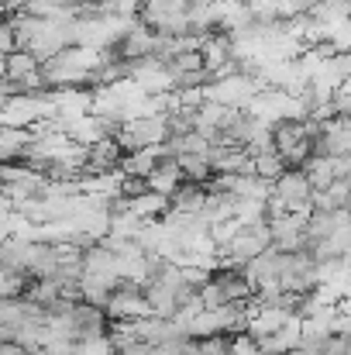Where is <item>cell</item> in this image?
Segmentation results:
<instances>
[{
	"mask_svg": "<svg viewBox=\"0 0 351 355\" xmlns=\"http://www.w3.org/2000/svg\"><path fill=\"white\" fill-rule=\"evenodd\" d=\"M248 114L262 124H279V121H307V111L296 97H289L286 90H258V97L244 107Z\"/></svg>",
	"mask_w": 351,
	"mask_h": 355,
	"instance_id": "cell-2",
	"label": "cell"
},
{
	"mask_svg": "<svg viewBox=\"0 0 351 355\" xmlns=\"http://www.w3.org/2000/svg\"><path fill=\"white\" fill-rule=\"evenodd\" d=\"M120 197H127V200H138V197H145L148 193V180H138V176H124L120 180V190H117Z\"/></svg>",
	"mask_w": 351,
	"mask_h": 355,
	"instance_id": "cell-20",
	"label": "cell"
},
{
	"mask_svg": "<svg viewBox=\"0 0 351 355\" xmlns=\"http://www.w3.org/2000/svg\"><path fill=\"white\" fill-rule=\"evenodd\" d=\"M197 349H200V355H231V338L228 335H210V338H200Z\"/></svg>",
	"mask_w": 351,
	"mask_h": 355,
	"instance_id": "cell-17",
	"label": "cell"
},
{
	"mask_svg": "<svg viewBox=\"0 0 351 355\" xmlns=\"http://www.w3.org/2000/svg\"><path fill=\"white\" fill-rule=\"evenodd\" d=\"M10 52H17V38H14L10 21H0V55H10Z\"/></svg>",
	"mask_w": 351,
	"mask_h": 355,
	"instance_id": "cell-22",
	"label": "cell"
},
{
	"mask_svg": "<svg viewBox=\"0 0 351 355\" xmlns=\"http://www.w3.org/2000/svg\"><path fill=\"white\" fill-rule=\"evenodd\" d=\"M179 183H183L179 159H176V155H169V148H165V155L159 159V166H155V169H152V176H148V190H152V193H159V197H172V193L179 190Z\"/></svg>",
	"mask_w": 351,
	"mask_h": 355,
	"instance_id": "cell-4",
	"label": "cell"
},
{
	"mask_svg": "<svg viewBox=\"0 0 351 355\" xmlns=\"http://www.w3.org/2000/svg\"><path fill=\"white\" fill-rule=\"evenodd\" d=\"M234 221H237L241 228H248V225H265V221H269L265 200H237V204H234Z\"/></svg>",
	"mask_w": 351,
	"mask_h": 355,
	"instance_id": "cell-15",
	"label": "cell"
},
{
	"mask_svg": "<svg viewBox=\"0 0 351 355\" xmlns=\"http://www.w3.org/2000/svg\"><path fill=\"white\" fill-rule=\"evenodd\" d=\"M338 311H341V314H351V297H345V300L338 304Z\"/></svg>",
	"mask_w": 351,
	"mask_h": 355,
	"instance_id": "cell-24",
	"label": "cell"
},
{
	"mask_svg": "<svg viewBox=\"0 0 351 355\" xmlns=\"http://www.w3.org/2000/svg\"><path fill=\"white\" fill-rule=\"evenodd\" d=\"M0 83H7V55H0Z\"/></svg>",
	"mask_w": 351,
	"mask_h": 355,
	"instance_id": "cell-23",
	"label": "cell"
},
{
	"mask_svg": "<svg viewBox=\"0 0 351 355\" xmlns=\"http://www.w3.org/2000/svg\"><path fill=\"white\" fill-rule=\"evenodd\" d=\"M169 148V155L183 159V155H210V141L200 135V131H186V135H169L162 141Z\"/></svg>",
	"mask_w": 351,
	"mask_h": 355,
	"instance_id": "cell-9",
	"label": "cell"
},
{
	"mask_svg": "<svg viewBox=\"0 0 351 355\" xmlns=\"http://www.w3.org/2000/svg\"><path fill=\"white\" fill-rule=\"evenodd\" d=\"M204 197H207V187H204V183H190V180H183L179 190L169 197V204H172L176 214H200Z\"/></svg>",
	"mask_w": 351,
	"mask_h": 355,
	"instance_id": "cell-8",
	"label": "cell"
},
{
	"mask_svg": "<svg viewBox=\"0 0 351 355\" xmlns=\"http://www.w3.org/2000/svg\"><path fill=\"white\" fill-rule=\"evenodd\" d=\"M303 173H307L310 187H314L317 193H324V190H331V183H334V159H327V155H310L307 166H303Z\"/></svg>",
	"mask_w": 351,
	"mask_h": 355,
	"instance_id": "cell-11",
	"label": "cell"
},
{
	"mask_svg": "<svg viewBox=\"0 0 351 355\" xmlns=\"http://www.w3.org/2000/svg\"><path fill=\"white\" fill-rule=\"evenodd\" d=\"M231 193L237 200H269L272 197V183H265L255 173H244V176H231Z\"/></svg>",
	"mask_w": 351,
	"mask_h": 355,
	"instance_id": "cell-10",
	"label": "cell"
},
{
	"mask_svg": "<svg viewBox=\"0 0 351 355\" xmlns=\"http://www.w3.org/2000/svg\"><path fill=\"white\" fill-rule=\"evenodd\" d=\"M152 45H155V31L141 21L134 31H127V35L117 42L114 52L124 62H138V59H148V55H152Z\"/></svg>",
	"mask_w": 351,
	"mask_h": 355,
	"instance_id": "cell-5",
	"label": "cell"
},
{
	"mask_svg": "<svg viewBox=\"0 0 351 355\" xmlns=\"http://www.w3.org/2000/svg\"><path fill=\"white\" fill-rule=\"evenodd\" d=\"M251 169H255V176H262L265 183H276V180L289 169V162L272 148V152H258V155L251 159Z\"/></svg>",
	"mask_w": 351,
	"mask_h": 355,
	"instance_id": "cell-12",
	"label": "cell"
},
{
	"mask_svg": "<svg viewBox=\"0 0 351 355\" xmlns=\"http://www.w3.org/2000/svg\"><path fill=\"white\" fill-rule=\"evenodd\" d=\"M165 155V145H152V148H141V152H131L120 159V176H138V180H148L152 169L159 166V159Z\"/></svg>",
	"mask_w": 351,
	"mask_h": 355,
	"instance_id": "cell-7",
	"label": "cell"
},
{
	"mask_svg": "<svg viewBox=\"0 0 351 355\" xmlns=\"http://www.w3.org/2000/svg\"><path fill=\"white\" fill-rule=\"evenodd\" d=\"M204 69V52H179L176 59H169V73L179 76V73H197Z\"/></svg>",
	"mask_w": 351,
	"mask_h": 355,
	"instance_id": "cell-16",
	"label": "cell"
},
{
	"mask_svg": "<svg viewBox=\"0 0 351 355\" xmlns=\"http://www.w3.org/2000/svg\"><path fill=\"white\" fill-rule=\"evenodd\" d=\"M338 94H348V97H351V76L345 80V83H341V90H338Z\"/></svg>",
	"mask_w": 351,
	"mask_h": 355,
	"instance_id": "cell-25",
	"label": "cell"
},
{
	"mask_svg": "<svg viewBox=\"0 0 351 355\" xmlns=\"http://www.w3.org/2000/svg\"><path fill=\"white\" fill-rule=\"evenodd\" d=\"M300 318H293L282 331H276V335H265V338H255L258 342V352L262 355H293L296 352V345H300Z\"/></svg>",
	"mask_w": 351,
	"mask_h": 355,
	"instance_id": "cell-6",
	"label": "cell"
},
{
	"mask_svg": "<svg viewBox=\"0 0 351 355\" xmlns=\"http://www.w3.org/2000/svg\"><path fill=\"white\" fill-rule=\"evenodd\" d=\"M237 228H241V225H237V221H221V225H210V241H214V245H217V248H224V245H231V238L237 235Z\"/></svg>",
	"mask_w": 351,
	"mask_h": 355,
	"instance_id": "cell-19",
	"label": "cell"
},
{
	"mask_svg": "<svg viewBox=\"0 0 351 355\" xmlns=\"http://www.w3.org/2000/svg\"><path fill=\"white\" fill-rule=\"evenodd\" d=\"M348 3H351V0H348Z\"/></svg>",
	"mask_w": 351,
	"mask_h": 355,
	"instance_id": "cell-27",
	"label": "cell"
},
{
	"mask_svg": "<svg viewBox=\"0 0 351 355\" xmlns=\"http://www.w3.org/2000/svg\"><path fill=\"white\" fill-rule=\"evenodd\" d=\"M231 338V355H262L258 352V342L248 335V331H241V335H228Z\"/></svg>",
	"mask_w": 351,
	"mask_h": 355,
	"instance_id": "cell-21",
	"label": "cell"
},
{
	"mask_svg": "<svg viewBox=\"0 0 351 355\" xmlns=\"http://www.w3.org/2000/svg\"><path fill=\"white\" fill-rule=\"evenodd\" d=\"M272 193H276L279 200H286V207L293 211V207L310 204L314 187H310V180H307V173H303V169H286V173L272 183Z\"/></svg>",
	"mask_w": 351,
	"mask_h": 355,
	"instance_id": "cell-3",
	"label": "cell"
},
{
	"mask_svg": "<svg viewBox=\"0 0 351 355\" xmlns=\"http://www.w3.org/2000/svg\"><path fill=\"white\" fill-rule=\"evenodd\" d=\"M345 355H351V338H348V352H345Z\"/></svg>",
	"mask_w": 351,
	"mask_h": 355,
	"instance_id": "cell-26",
	"label": "cell"
},
{
	"mask_svg": "<svg viewBox=\"0 0 351 355\" xmlns=\"http://www.w3.org/2000/svg\"><path fill=\"white\" fill-rule=\"evenodd\" d=\"M321 42H331L338 49V55H351V17L334 21V24H321Z\"/></svg>",
	"mask_w": 351,
	"mask_h": 355,
	"instance_id": "cell-14",
	"label": "cell"
},
{
	"mask_svg": "<svg viewBox=\"0 0 351 355\" xmlns=\"http://www.w3.org/2000/svg\"><path fill=\"white\" fill-rule=\"evenodd\" d=\"M258 90H265L255 76H244V73H234V76H221V80H210L204 87V101H214L221 107H231V111H244Z\"/></svg>",
	"mask_w": 351,
	"mask_h": 355,
	"instance_id": "cell-1",
	"label": "cell"
},
{
	"mask_svg": "<svg viewBox=\"0 0 351 355\" xmlns=\"http://www.w3.org/2000/svg\"><path fill=\"white\" fill-rule=\"evenodd\" d=\"M345 17H351L348 0H317L310 7V21L314 24H334V21H345Z\"/></svg>",
	"mask_w": 351,
	"mask_h": 355,
	"instance_id": "cell-13",
	"label": "cell"
},
{
	"mask_svg": "<svg viewBox=\"0 0 351 355\" xmlns=\"http://www.w3.org/2000/svg\"><path fill=\"white\" fill-rule=\"evenodd\" d=\"M76 355H117L111 338H90V342H76Z\"/></svg>",
	"mask_w": 351,
	"mask_h": 355,
	"instance_id": "cell-18",
	"label": "cell"
}]
</instances>
